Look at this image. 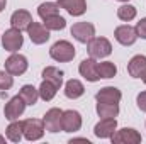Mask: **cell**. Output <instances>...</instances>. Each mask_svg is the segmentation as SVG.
<instances>
[{"mask_svg": "<svg viewBox=\"0 0 146 144\" xmlns=\"http://www.w3.org/2000/svg\"><path fill=\"white\" fill-rule=\"evenodd\" d=\"M136 34L138 37H141V39H146V17H143L138 24H136Z\"/></svg>", "mask_w": 146, "mask_h": 144, "instance_id": "obj_30", "label": "cell"}, {"mask_svg": "<svg viewBox=\"0 0 146 144\" xmlns=\"http://www.w3.org/2000/svg\"><path fill=\"white\" fill-rule=\"evenodd\" d=\"M141 80H143V83H145V85H146V75H145V76H143V78H141Z\"/></svg>", "mask_w": 146, "mask_h": 144, "instance_id": "obj_34", "label": "cell"}, {"mask_svg": "<svg viewBox=\"0 0 146 144\" xmlns=\"http://www.w3.org/2000/svg\"><path fill=\"white\" fill-rule=\"evenodd\" d=\"M19 95L24 98V102L27 105H36L37 100H39V90L33 85H24L19 92Z\"/></svg>", "mask_w": 146, "mask_h": 144, "instance_id": "obj_25", "label": "cell"}, {"mask_svg": "<svg viewBox=\"0 0 146 144\" xmlns=\"http://www.w3.org/2000/svg\"><path fill=\"white\" fill-rule=\"evenodd\" d=\"M97 115L100 119H110L119 115V104H106V102H97Z\"/></svg>", "mask_w": 146, "mask_h": 144, "instance_id": "obj_22", "label": "cell"}, {"mask_svg": "<svg viewBox=\"0 0 146 144\" xmlns=\"http://www.w3.org/2000/svg\"><path fill=\"white\" fill-rule=\"evenodd\" d=\"M119 2H122V3H127V2H129V0H119Z\"/></svg>", "mask_w": 146, "mask_h": 144, "instance_id": "obj_35", "label": "cell"}, {"mask_svg": "<svg viewBox=\"0 0 146 144\" xmlns=\"http://www.w3.org/2000/svg\"><path fill=\"white\" fill-rule=\"evenodd\" d=\"M75 54H76L75 46L70 41H65V39L63 41H56L51 46V49H49V56L54 61H58V63H68V61H72L73 58H75Z\"/></svg>", "mask_w": 146, "mask_h": 144, "instance_id": "obj_2", "label": "cell"}, {"mask_svg": "<svg viewBox=\"0 0 146 144\" xmlns=\"http://www.w3.org/2000/svg\"><path fill=\"white\" fill-rule=\"evenodd\" d=\"M63 92H65V97H66V98L76 100V98H80V97L85 93V87H83V83H82L80 80L72 78V80H68V81L65 83Z\"/></svg>", "mask_w": 146, "mask_h": 144, "instance_id": "obj_19", "label": "cell"}, {"mask_svg": "<svg viewBox=\"0 0 146 144\" xmlns=\"http://www.w3.org/2000/svg\"><path fill=\"white\" fill-rule=\"evenodd\" d=\"M114 37L115 41L121 44V46H133L136 41H138V34H136V29L129 24H122V26H117L115 31H114Z\"/></svg>", "mask_w": 146, "mask_h": 144, "instance_id": "obj_11", "label": "cell"}, {"mask_svg": "<svg viewBox=\"0 0 146 144\" xmlns=\"http://www.w3.org/2000/svg\"><path fill=\"white\" fill-rule=\"evenodd\" d=\"M29 68V63H27V58L24 54H19V53H12L7 59H5V71L10 73L12 76H21L27 71Z\"/></svg>", "mask_w": 146, "mask_h": 144, "instance_id": "obj_4", "label": "cell"}, {"mask_svg": "<svg viewBox=\"0 0 146 144\" xmlns=\"http://www.w3.org/2000/svg\"><path fill=\"white\" fill-rule=\"evenodd\" d=\"M127 73L133 78H143L146 75V56L143 54L133 56L127 63Z\"/></svg>", "mask_w": 146, "mask_h": 144, "instance_id": "obj_18", "label": "cell"}, {"mask_svg": "<svg viewBox=\"0 0 146 144\" xmlns=\"http://www.w3.org/2000/svg\"><path fill=\"white\" fill-rule=\"evenodd\" d=\"M97 71L100 78H114L117 75V66L112 63V61H102V63H97Z\"/></svg>", "mask_w": 146, "mask_h": 144, "instance_id": "obj_27", "label": "cell"}, {"mask_svg": "<svg viewBox=\"0 0 146 144\" xmlns=\"http://www.w3.org/2000/svg\"><path fill=\"white\" fill-rule=\"evenodd\" d=\"M5 136L10 143H21V139L24 137V120H10Z\"/></svg>", "mask_w": 146, "mask_h": 144, "instance_id": "obj_20", "label": "cell"}, {"mask_svg": "<svg viewBox=\"0 0 146 144\" xmlns=\"http://www.w3.org/2000/svg\"><path fill=\"white\" fill-rule=\"evenodd\" d=\"M115 131H117V120H115V117L100 119L95 124V127H94V134L99 139H110Z\"/></svg>", "mask_w": 146, "mask_h": 144, "instance_id": "obj_12", "label": "cell"}, {"mask_svg": "<svg viewBox=\"0 0 146 144\" xmlns=\"http://www.w3.org/2000/svg\"><path fill=\"white\" fill-rule=\"evenodd\" d=\"M78 73L90 83H95L100 80L99 71H97V59H94V58H85L78 66Z\"/></svg>", "mask_w": 146, "mask_h": 144, "instance_id": "obj_14", "label": "cell"}, {"mask_svg": "<svg viewBox=\"0 0 146 144\" xmlns=\"http://www.w3.org/2000/svg\"><path fill=\"white\" fill-rule=\"evenodd\" d=\"M44 122L42 119H26L24 120V137L27 141H39L44 136Z\"/></svg>", "mask_w": 146, "mask_h": 144, "instance_id": "obj_9", "label": "cell"}, {"mask_svg": "<svg viewBox=\"0 0 146 144\" xmlns=\"http://www.w3.org/2000/svg\"><path fill=\"white\" fill-rule=\"evenodd\" d=\"M0 143H5V137L3 136H0Z\"/></svg>", "mask_w": 146, "mask_h": 144, "instance_id": "obj_33", "label": "cell"}, {"mask_svg": "<svg viewBox=\"0 0 146 144\" xmlns=\"http://www.w3.org/2000/svg\"><path fill=\"white\" fill-rule=\"evenodd\" d=\"M70 32H72V36L78 41V42H82V44H87L92 37H95V26L92 24V22H76V24H73L72 29H70Z\"/></svg>", "mask_w": 146, "mask_h": 144, "instance_id": "obj_7", "label": "cell"}, {"mask_svg": "<svg viewBox=\"0 0 146 144\" xmlns=\"http://www.w3.org/2000/svg\"><path fill=\"white\" fill-rule=\"evenodd\" d=\"M58 5L73 17H80L87 12V0H58Z\"/></svg>", "mask_w": 146, "mask_h": 144, "instance_id": "obj_17", "label": "cell"}, {"mask_svg": "<svg viewBox=\"0 0 146 144\" xmlns=\"http://www.w3.org/2000/svg\"><path fill=\"white\" fill-rule=\"evenodd\" d=\"M7 7V0H0V12H3Z\"/></svg>", "mask_w": 146, "mask_h": 144, "instance_id": "obj_32", "label": "cell"}, {"mask_svg": "<svg viewBox=\"0 0 146 144\" xmlns=\"http://www.w3.org/2000/svg\"><path fill=\"white\" fill-rule=\"evenodd\" d=\"M27 36L31 39V42L33 44H44V42H48V39H49V29H46V26L44 24H41V22H31L29 24V27H27Z\"/></svg>", "mask_w": 146, "mask_h": 144, "instance_id": "obj_13", "label": "cell"}, {"mask_svg": "<svg viewBox=\"0 0 146 144\" xmlns=\"http://www.w3.org/2000/svg\"><path fill=\"white\" fill-rule=\"evenodd\" d=\"M136 15H138V10H136V7L131 5V3H122V5L117 9V17H119V20H122V22H131V20L136 19Z\"/></svg>", "mask_w": 146, "mask_h": 144, "instance_id": "obj_26", "label": "cell"}, {"mask_svg": "<svg viewBox=\"0 0 146 144\" xmlns=\"http://www.w3.org/2000/svg\"><path fill=\"white\" fill-rule=\"evenodd\" d=\"M39 98H42L44 102H51L54 97H56V93H58V87H54L51 81H48V80H42V83L39 85Z\"/></svg>", "mask_w": 146, "mask_h": 144, "instance_id": "obj_24", "label": "cell"}, {"mask_svg": "<svg viewBox=\"0 0 146 144\" xmlns=\"http://www.w3.org/2000/svg\"><path fill=\"white\" fill-rule=\"evenodd\" d=\"M60 5L58 2H42L39 7H37V15L44 20V19H49L53 15H58L60 14Z\"/></svg>", "mask_w": 146, "mask_h": 144, "instance_id": "obj_23", "label": "cell"}, {"mask_svg": "<svg viewBox=\"0 0 146 144\" xmlns=\"http://www.w3.org/2000/svg\"><path fill=\"white\" fill-rule=\"evenodd\" d=\"M24 44V36H22V31L15 29V27H10L7 29L3 34H2V46L5 51L9 53H17Z\"/></svg>", "mask_w": 146, "mask_h": 144, "instance_id": "obj_3", "label": "cell"}, {"mask_svg": "<svg viewBox=\"0 0 146 144\" xmlns=\"http://www.w3.org/2000/svg\"><path fill=\"white\" fill-rule=\"evenodd\" d=\"M12 85H14V76H12L10 73H7L5 70L0 71V92H3V90H5V92L10 90Z\"/></svg>", "mask_w": 146, "mask_h": 144, "instance_id": "obj_29", "label": "cell"}, {"mask_svg": "<svg viewBox=\"0 0 146 144\" xmlns=\"http://www.w3.org/2000/svg\"><path fill=\"white\" fill-rule=\"evenodd\" d=\"M31 22H33V15H31V12L24 10V9H19L10 15V26L19 31H27Z\"/></svg>", "mask_w": 146, "mask_h": 144, "instance_id": "obj_16", "label": "cell"}, {"mask_svg": "<svg viewBox=\"0 0 146 144\" xmlns=\"http://www.w3.org/2000/svg\"><path fill=\"white\" fill-rule=\"evenodd\" d=\"M136 104H138V108H139L141 112H146V90L145 92H141V93H138V97H136Z\"/></svg>", "mask_w": 146, "mask_h": 144, "instance_id": "obj_31", "label": "cell"}, {"mask_svg": "<svg viewBox=\"0 0 146 144\" xmlns=\"http://www.w3.org/2000/svg\"><path fill=\"white\" fill-rule=\"evenodd\" d=\"M112 144H139L143 141L141 134L133 129V127H124V129H119L112 134L110 137Z\"/></svg>", "mask_w": 146, "mask_h": 144, "instance_id": "obj_5", "label": "cell"}, {"mask_svg": "<svg viewBox=\"0 0 146 144\" xmlns=\"http://www.w3.org/2000/svg\"><path fill=\"white\" fill-rule=\"evenodd\" d=\"M42 24H44L46 29H49V31H63V29L66 27V19L58 14V15H53V17H49V19H44Z\"/></svg>", "mask_w": 146, "mask_h": 144, "instance_id": "obj_28", "label": "cell"}, {"mask_svg": "<svg viewBox=\"0 0 146 144\" xmlns=\"http://www.w3.org/2000/svg\"><path fill=\"white\" fill-rule=\"evenodd\" d=\"M61 115H63V110H61V108H58V107L49 108V110L44 114V117H42L44 129H46L48 132H51V134H56V132L63 131V129H61Z\"/></svg>", "mask_w": 146, "mask_h": 144, "instance_id": "obj_10", "label": "cell"}, {"mask_svg": "<svg viewBox=\"0 0 146 144\" xmlns=\"http://www.w3.org/2000/svg\"><path fill=\"white\" fill-rule=\"evenodd\" d=\"M82 114L78 110H63L61 115V129L63 132H76L82 129Z\"/></svg>", "mask_w": 146, "mask_h": 144, "instance_id": "obj_8", "label": "cell"}, {"mask_svg": "<svg viewBox=\"0 0 146 144\" xmlns=\"http://www.w3.org/2000/svg\"><path fill=\"white\" fill-rule=\"evenodd\" d=\"M122 98V93L115 87H104L95 93L97 102H106V104H119Z\"/></svg>", "mask_w": 146, "mask_h": 144, "instance_id": "obj_15", "label": "cell"}, {"mask_svg": "<svg viewBox=\"0 0 146 144\" xmlns=\"http://www.w3.org/2000/svg\"><path fill=\"white\" fill-rule=\"evenodd\" d=\"M63 76H65V73L61 71V70H58L56 66H46V68L42 70V80L51 81V83H53L54 87H58V88L63 87Z\"/></svg>", "mask_w": 146, "mask_h": 144, "instance_id": "obj_21", "label": "cell"}, {"mask_svg": "<svg viewBox=\"0 0 146 144\" xmlns=\"http://www.w3.org/2000/svg\"><path fill=\"white\" fill-rule=\"evenodd\" d=\"M87 51L94 59H104L112 54V44L107 37H92L87 42Z\"/></svg>", "mask_w": 146, "mask_h": 144, "instance_id": "obj_1", "label": "cell"}, {"mask_svg": "<svg viewBox=\"0 0 146 144\" xmlns=\"http://www.w3.org/2000/svg\"><path fill=\"white\" fill-rule=\"evenodd\" d=\"M26 107H27V104L24 102V98H22L21 95H15V97H12V98L5 104V107H3V115H5L7 120H17V119L24 114Z\"/></svg>", "mask_w": 146, "mask_h": 144, "instance_id": "obj_6", "label": "cell"}]
</instances>
